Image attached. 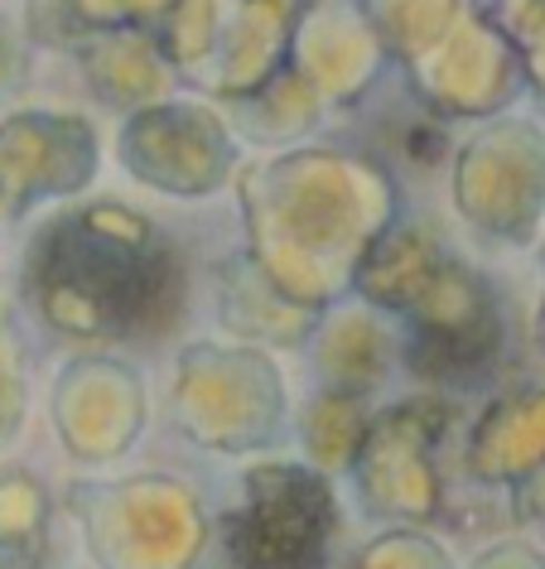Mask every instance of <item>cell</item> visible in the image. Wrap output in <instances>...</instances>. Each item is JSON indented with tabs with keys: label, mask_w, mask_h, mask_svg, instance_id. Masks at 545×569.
<instances>
[{
	"label": "cell",
	"mask_w": 545,
	"mask_h": 569,
	"mask_svg": "<svg viewBox=\"0 0 545 569\" xmlns=\"http://www.w3.org/2000/svg\"><path fill=\"white\" fill-rule=\"evenodd\" d=\"M338 531V497L314 463H251L241 502L227 517V555L237 569H324Z\"/></svg>",
	"instance_id": "obj_1"
},
{
	"label": "cell",
	"mask_w": 545,
	"mask_h": 569,
	"mask_svg": "<svg viewBox=\"0 0 545 569\" xmlns=\"http://www.w3.org/2000/svg\"><path fill=\"white\" fill-rule=\"evenodd\" d=\"M444 430L439 406H400L386 410L363 439L353 459L363 502L377 517L425 521L439 507V473H435V435Z\"/></svg>",
	"instance_id": "obj_2"
},
{
	"label": "cell",
	"mask_w": 545,
	"mask_h": 569,
	"mask_svg": "<svg viewBox=\"0 0 545 569\" xmlns=\"http://www.w3.org/2000/svg\"><path fill=\"white\" fill-rule=\"evenodd\" d=\"M49 497L24 468H0V569H44Z\"/></svg>",
	"instance_id": "obj_3"
},
{
	"label": "cell",
	"mask_w": 545,
	"mask_h": 569,
	"mask_svg": "<svg viewBox=\"0 0 545 569\" xmlns=\"http://www.w3.org/2000/svg\"><path fill=\"white\" fill-rule=\"evenodd\" d=\"M357 569H454V565L435 540L415 536L406 526V531H386L371 540V546L357 555Z\"/></svg>",
	"instance_id": "obj_4"
},
{
	"label": "cell",
	"mask_w": 545,
	"mask_h": 569,
	"mask_svg": "<svg viewBox=\"0 0 545 569\" xmlns=\"http://www.w3.org/2000/svg\"><path fill=\"white\" fill-rule=\"evenodd\" d=\"M473 569H545V555L531 546H493L473 560Z\"/></svg>",
	"instance_id": "obj_5"
}]
</instances>
